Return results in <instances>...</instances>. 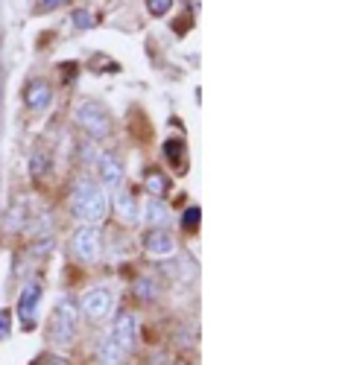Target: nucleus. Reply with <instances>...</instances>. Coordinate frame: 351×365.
<instances>
[{"mask_svg":"<svg viewBox=\"0 0 351 365\" xmlns=\"http://www.w3.org/2000/svg\"><path fill=\"white\" fill-rule=\"evenodd\" d=\"M71 210L82 222L97 225L108 210V199L100 185H94L91 178H82V181H76V187L71 193Z\"/></svg>","mask_w":351,"mask_h":365,"instance_id":"nucleus-1","label":"nucleus"},{"mask_svg":"<svg viewBox=\"0 0 351 365\" xmlns=\"http://www.w3.org/2000/svg\"><path fill=\"white\" fill-rule=\"evenodd\" d=\"M79 330V301L73 298H62L53 307V319H50V339L56 345H68Z\"/></svg>","mask_w":351,"mask_h":365,"instance_id":"nucleus-2","label":"nucleus"},{"mask_svg":"<svg viewBox=\"0 0 351 365\" xmlns=\"http://www.w3.org/2000/svg\"><path fill=\"white\" fill-rule=\"evenodd\" d=\"M71 252L79 263H94L100 257V231L94 225L82 222L71 237Z\"/></svg>","mask_w":351,"mask_h":365,"instance_id":"nucleus-3","label":"nucleus"},{"mask_svg":"<svg viewBox=\"0 0 351 365\" xmlns=\"http://www.w3.org/2000/svg\"><path fill=\"white\" fill-rule=\"evenodd\" d=\"M76 123L85 132H91L94 138H106L108 135V111L97 100H85L76 106Z\"/></svg>","mask_w":351,"mask_h":365,"instance_id":"nucleus-4","label":"nucleus"},{"mask_svg":"<svg viewBox=\"0 0 351 365\" xmlns=\"http://www.w3.org/2000/svg\"><path fill=\"white\" fill-rule=\"evenodd\" d=\"M79 307H82V313H85L88 319L100 322V319L111 316V310H114V292H111L108 287H94V289H88V292L82 295Z\"/></svg>","mask_w":351,"mask_h":365,"instance_id":"nucleus-5","label":"nucleus"},{"mask_svg":"<svg viewBox=\"0 0 351 365\" xmlns=\"http://www.w3.org/2000/svg\"><path fill=\"white\" fill-rule=\"evenodd\" d=\"M143 246H146V255H150V257H158V260H164V257H173V252H176V240H173L167 231H161V228H153L150 234H146Z\"/></svg>","mask_w":351,"mask_h":365,"instance_id":"nucleus-6","label":"nucleus"},{"mask_svg":"<svg viewBox=\"0 0 351 365\" xmlns=\"http://www.w3.org/2000/svg\"><path fill=\"white\" fill-rule=\"evenodd\" d=\"M97 170H100V181L108 190H121L123 185V167L114 155H100L97 158Z\"/></svg>","mask_w":351,"mask_h":365,"instance_id":"nucleus-7","label":"nucleus"},{"mask_svg":"<svg viewBox=\"0 0 351 365\" xmlns=\"http://www.w3.org/2000/svg\"><path fill=\"white\" fill-rule=\"evenodd\" d=\"M108 336L121 345L126 354H129V348L135 345V316H129V313H123L121 319L114 322V327H111V333Z\"/></svg>","mask_w":351,"mask_h":365,"instance_id":"nucleus-8","label":"nucleus"},{"mask_svg":"<svg viewBox=\"0 0 351 365\" xmlns=\"http://www.w3.org/2000/svg\"><path fill=\"white\" fill-rule=\"evenodd\" d=\"M39 298H41V287L39 284H26L24 292H21V304H18V316L21 322H33L36 313H39Z\"/></svg>","mask_w":351,"mask_h":365,"instance_id":"nucleus-9","label":"nucleus"},{"mask_svg":"<svg viewBox=\"0 0 351 365\" xmlns=\"http://www.w3.org/2000/svg\"><path fill=\"white\" fill-rule=\"evenodd\" d=\"M114 205H117V214H121L123 222H138V220H141V207H138V199H135L132 193L117 190Z\"/></svg>","mask_w":351,"mask_h":365,"instance_id":"nucleus-10","label":"nucleus"},{"mask_svg":"<svg viewBox=\"0 0 351 365\" xmlns=\"http://www.w3.org/2000/svg\"><path fill=\"white\" fill-rule=\"evenodd\" d=\"M50 97H53V91H50L47 82H33V85L26 88V106L36 108V111L47 108L50 106Z\"/></svg>","mask_w":351,"mask_h":365,"instance_id":"nucleus-11","label":"nucleus"},{"mask_svg":"<svg viewBox=\"0 0 351 365\" xmlns=\"http://www.w3.org/2000/svg\"><path fill=\"white\" fill-rule=\"evenodd\" d=\"M123 356H126V351L117 345L111 336L103 339V345H100V365H121Z\"/></svg>","mask_w":351,"mask_h":365,"instance_id":"nucleus-12","label":"nucleus"},{"mask_svg":"<svg viewBox=\"0 0 351 365\" xmlns=\"http://www.w3.org/2000/svg\"><path fill=\"white\" fill-rule=\"evenodd\" d=\"M143 217H146V222H150L153 228H161V225H164V222L170 220V214H167V207H164V205H161L158 199H156V202L150 199V205H146V207H143Z\"/></svg>","mask_w":351,"mask_h":365,"instance_id":"nucleus-13","label":"nucleus"},{"mask_svg":"<svg viewBox=\"0 0 351 365\" xmlns=\"http://www.w3.org/2000/svg\"><path fill=\"white\" fill-rule=\"evenodd\" d=\"M146 190H150L153 196H164L167 193V178L161 173H150L146 175Z\"/></svg>","mask_w":351,"mask_h":365,"instance_id":"nucleus-14","label":"nucleus"},{"mask_svg":"<svg viewBox=\"0 0 351 365\" xmlns=\"http://www.w3.org/2000/svg\"><path fill=\"white\" fill-rule=\"evenodd\" d=\"M164 152H167L170 164H182V161H185V146H182V140H167V143H164Z\"/></svg>","mask_w":351,"mask_h":365,"instance_id":"nucleus-15","label":"nucleus"},{"mask_svg":"<svg viewBox=\"0 0 351 365\" xmlns=\"http://www.w3.org/2000/svg\"><path fill=\"white\" fill-rule=\"evenodd\" d=\"M170 6H173V0H146V9H150L156 18L167 15V12H170Z\"/></svg>","mask_w":351,"mask_h":365,"instance_id":"nucleus-16","label":"nucleus"},{"mask_svg":"<svg viewBox=\"0 0 351 365\" xmlns=\"http://www.w3.org/2000/svg\"><path fill=\"white\" fill-rule=\"evenodd\" d=\"M156 292H158V289H156V284H153V281H141V284H138V295H141L143 301H153V298H156Z\"/></svg>","mask_w":351,"mask_h":365,"instance_id":"nucleus-17","label":"nucleus"},{"mask_svg":"<svg viewBox=\"0 0 351 365\" xmlns=\"http://www.w3.org/2000/svg\"><path fill=\"white\" fill-rule=\"evenodd\" d=\"M196 220H199V207H190L188 214H185V220H182V225H185V231H193V225H196Z\"/></svg>","mask_w":351,"mask_h":365,"instance_id":"nucleus-18","label":"nucleus"},{"mask_svg":"<svg viewBox=\"0 0 351 365\" xmlns=\"http://www.w3.org/2000/svg\"><path fill=\"white\" fill-rule=\"evenodd\" d=\"M73 21H76V26H85V29L94 24V21H91V15H88V12H76V15H73Z\"/></svg>","mask_w":351,"mask_h":365,"instance_id":"nucleus-19","label":"nucleus"},{"mask_svg":"<svg viewBox=\"0 0 351 365\" xmlns=\"http://www.w3.org/2000/svg\"><path fill=\"white\" fill-rule=\"evenodd\" d=\"M41 170H44V158H41V155H36V158H33V173L39 175Z\"/></svg>","mask_w":351,"mask_h":365,"instance_id":"nucleus-20","label":"nucleus"},{"mask_svg":"<svg viewBox=\"0 0 351 365\" xmlns=\"http://www.w3.org/2000/svg\"><path fill=\"white\" fill-rule=\"evenodd\" d=\"M44 6H58V4H68V0H41Z\"/></svg>","mask_w":351,"mask_h":365,"instance_id":"nucleus-21","label":"nucleus"}]
</instances>
